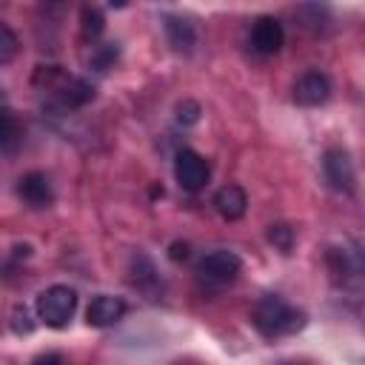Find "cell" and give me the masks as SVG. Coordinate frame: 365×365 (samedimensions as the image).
<instances>
[{"instance_id":"obj_1","label":"cell","mask_w":365,"mask_h":365,"mask_svg":"<svg viewBox=\"0 0 365 365\" xmlns=\"http://www.w3.org/2000/svg\"><path fill=\"white\" fill-rule=\"evenodd\" d=\"M251 322H254V328L265 339H279V336H291V334L302 331L305 322H308V317H305L302 308L291 305L285 297H279V294H262L254 302Z\"/></svg>"},{"instance_id":"obj_2","label":"cell","mask_w":365,"mask_h":365,"mask_svg":"<svg viewBox=\"0 0 365 365\" xmlns=\"http://www.w3.org/2000/svg\"><path fill=\"white\" fill-rule=\"evenodd\" d=\"M37 319L48 328H66L77 311V294L68 285H48L46 291L37 294L34 302Z\"/></svg>"},{"instance_id":"obj_3","label":"cell","mask_w":365,"mask_h":365,"mask_svg":"<svg viewBox=\"0 0 365 365\" xmlns=\"http://www.w3.org/2000/svg\"><path fill=\"white\" fill-rule=\"evenodd\" d=\"M240 271H242V259H240L234 251H228V248L208 251V254L200 259V265H197L200 282L208 285V288H217V291L225 288V285H231V282H237Z\"/></svg>"},{"instance_id":"obj_4","label":"cell","mask_w":365,"mask_h":365,"mask_svg":"<svg viewBox=\"0 0 365 365\" xmlns=\"http://www.w3.org/2000/svg\"><path fill=\"white\" fill-rule=\"evenodd\" d=\"M174 177L180 182L182 191H200L208 185V177H211V168L205 163L202 154H197L194 148H180L177 157H174Z\"/></svg>"},{"instance_id":"obj_5","label":"cell","mask_w":365,"mask_h":365,"mask_svg":"<svg viewBox=\"0 0 365 365\" xmlns=\"http://www.w3.org/2000/svg\"><path fill=\"white\" fill-rule=\"evenodd\" d=\"M322 171H325V180L331 182L334 191L339 194H354L356 188V168H354V160L345 148H328L325 157H322Z\"/></svg>"},{"instance_id":"obj_6","label":"cell","mask_w":365,"mask_h":365,"mask_svg":"<svg viewBox=\"0 0 365 365\" xmlns=\"http://www.w3.org/2000/svg\"><path fill=\"white\" fill-rule=\"evenodd\" d=\"M282 43H285V29H282V23H279L277 17L262 14V17L254 20L251 34H248V46H251L254 54H259V57H274V54L282 48Z\"/></svg>"},{"instance_id":"obj_7","label":"cell","mask_w":365,"mask_h":365,"mask_svg":"<svg viewBox=\"0 0 365 365\" xmlns=\"http://www.w3.org/2000/svg\"><path fill=\"white\" fill-rule=\"evenodd\" d=\"M17 197L29 205V208H48L54 202V188L51 180L43 171H29L17 180Z\"/></svg>"},{"instance_id":"obj_8","label":"cell","mask_w":365,"mask_h":365,"mask_svg":"<svg viewBox=\"0 0 365 365\" xmlns=\"http://www.w3.org/2000/svg\"><path fill=\"white\" fill-rule=\"evenodd\" d=\"M125 317V299L123 297H111V294H100L91 299V305L86 308V322L91 328H111Z\"/></svg>"},{"instance_id":"obj_9","label":"cell","mask_w":365,"mask_h":365,"mask_svg":"<svg viewBox=\"0 0 365 365\" xmlns=\"http://www.w3.org/2000/svg\"><path fill=\"white\" fill-rule=\"evenodd\" d=\"M331 97V80L322 71H305L294 83V100L299 106H322Z\"/></svg>"},{"instance_id":"obj_10","label":"cell","mask_w":365,"mask_h":365,"mask_svg":"<svg viewBox=\"0 0 365 365\" xmlns=\"http://www.w3.org/2000/svg\"><path fill=\"white\" fill-rule=\"evenodd\" d=\"M57 91V100L63 108H80L86 106L88 100H94V86L83 77H60V86L54 88Z\"/></svg>"},{"instance_id":"obj_11","label":"cell","mask_w":365,"mask_h":365,"mask_svg":"<svg viewBox=\"0 0 365 365\" xmlns=\"http://www.w3.org/2000/svg\"><path fill=\"white\" fill-rule=\"evenodd\" d=\"M214 208H217V214L225 217V220H240V217L245 214V208H248V194H245L240 185L228 182V185H222V188L214 194Z\"/></svg>"},{"instance_id":"obj_12","label":"cell","mask_w":365,"mask_h":365,"mask_svg":"<svg viewBox=\"0 0 365 365\" xmlns=\"http://www.w3.org/2000/svg\"><path fill=\"white\" fill-rule=\"evenodd\" d=\"M165 34H168V43L177 51H188L197 43V26L191 20H185V17H177V14L165 17Z\"/></svg>"},{"instance_id":"obj_13","label":"cell","mask_w":365,"mask_h":365,"mask_svg":"<svg viewBox=\"0 0 365 365\" xmlns=\"http://www.w3.org/2000/svg\"><path fill=\"white\" fill-rule=\"evenodd\" d=\"M23 140V123L11 108H0V154H11Z\"/></svg>"},{"instance_id":"obj_14","label":"cell","mask_w":365,"mask_h":365,"mask_svg":"<svg viewBox=\"0 0 365 365\" xmlns=\"http://www.w3.org/2000/svg\"><path fill=\"white\" fill-rule=\"evenodd\" d=\"M80 29H83V37L94 43L103 34V29H106L103 11L97 6H83V11H80Z\"/></svg>"},{"instance_id":"obj_15","label":"cell","mask_w":365,"mask_h":365,"mask_svg":"<svg viewBox=\"0 0 365 365\" xmlns=\"http://www.w3.org/2000/svg\"><path fill=\"white\" fill-rule=\"evenodd\" d=\"M20 51V37L6 26L0 23V66H9Z\"/></svg>"},{"instance_id":"obj_16","label":"cell","mask_w":365,"mask_h":365,"mask_svg":"<svg viewBox=\"0 0 365 365\" xmlns=\"http://www.w3.org/2000/svg\"><path fill=\"white\" fill-rule=\"evenodd\" d=\"M268 240H271L282 254H288V251L294 248V228H288V225L277 222V225H271V228H268Z\"/></svg>"},{"instance_id":"obj_17","label":"cell","mask_w":365,"mask_h":365,"mask_svg":"<svg viewBox=\"0 0 365 365\" xmlns=\"http://www.w3.org/2000/svg\"><path fill=\"white\" fill-rule=\"evenodd\" d=\"M11 328H14V334H31L34 331V319H31L26 305H17L11 311Z\"/></svg>"},{"instance_id":"obj_18","label":"cell","mask_w":365,"mask_h":365,"mask_svg":"<svg viewBox=\"0 0 365 365\" xmlns=\"http://www.w3.org/2000/svg\"><path fill=\"white\" fill-rule=\"evenodd\" d=\"M197 114H200V106L191 103V100L177 106V120H180V123H197Z\"/></svg>"},{"instance_id":"obj_19","label":"cell","mask_w":365,"mask_h":365,"mask_svg":"<svg viewBox=\"0 0 365 365\" xmlns=\"http://www.w3.org/2000/svg\"><path fill=\"white\" fill-rule=\"evenodd\" d=\"M31 365H66V362H63V354H57V351H46V354L34 356Z\"/></svg>"},{"instance_id":"obj_20","label":"cell","mask_w":365,"mask_h":365,"mask_svg":"<svg viewBox=\"0 0 365 365\" xmlns=\"http://www.w3.org/2000/svg\"><path fill=\"white\" fill-rule=\"evenodd\" d=\"M171 257H174V259H180V257L185 259V257H188V245H185V242H174V245H171Z\"/></svg>"}]
</instances>
